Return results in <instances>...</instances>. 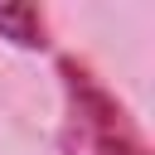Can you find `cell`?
<instances>
[{
  "mask_svg": "<svg viewBox=\"0 0 155 155\" xmlns=\"http://www.w3.org/2000/svg\"><path fill=\"white\" fill-rule=\"evenodd\" d=\"M0 39L15 48H48V19L39 5H0Z\"/></svg>",
  "mask_w": 155,
  "mask_h": 155,
  "instance_id": "obj_2",
  "label": "cell"
},
{
  "mask_svg": "<svg viewBox=\"0 0 155 155\" xmlns=\"http://www.w3.org/2000/svg\"><path fill=\"white\" fill-rule=\"evenodd\" d=\"M58 87H63V155H145V140L126 107L107 92V82L73 53L58 58Z\"/></svg>",
  "mask_w": 155,
  "mask_h": 155,
  "instance_id": "obj_1",
  "label": "cell"
}]
</instances>
